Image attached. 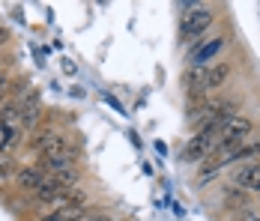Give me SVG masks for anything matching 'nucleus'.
Instances as JSON below:
<instances>
[{"instance_id":"obj_13","label":"nucleus","mask_w":260,"mask_h":221,"mask_svg":"<svg viewBox=\"0 0 260 221\" xmlns=\"http://www.w3.org/2000/svg\"><path fill=\"white\" fill-rule=\"evenodd\" d=\"M84 221H114V218H111L108 212H93V215H87Z\"/></svg>"},{"instance_id":"obj_6","label":"nucleus","mask_w":260,"mask_h":221,"mask_svg":"<svg viewBox=\"0 0 260 221\" xmlns=\"http://www.w3.org/2000/svg\"><path fill=\"white\" fill-rule=\"evenodd\" d=\"M18 102H21V123H24V132H27V129H33L36 117H39V102H42V96L36 90H27L24 99H18Z\"/></svg>"},{"instance_id":"obj_2","label":"nucleus","mask_w":260,"mask_h":221,"mask_svg":"<svg viewBox=\"0 0 260 221\" xmlns=\"http://www.w3.org/2000/svg\"><path fill=\"white\" fill-rule=\"evenodd\" d=\"M21 132H24V123H21V102H6L0 108V149L9 152L15 149V144L21 141Z\"/></svg>"},{"instance_id":"obj_15","label":"nucleus","mask_w":260,"mask_h":221,"mask_svg":"<svg viewBox=\"0 0 260 221\" xmlns=\"http://www.w3.org/2000/svg\"><path fill=\"white\" fill-rule=\"evenodd\" d=\"M6 42H9V30L0 24V45H6Z\"/></svg>"},{"instance_id":"obj_1","label":"nucleus","mask_w":260,"mask_h":221,"mask_svg":"<svg viewBox=\"0 0 260 221\" xmlns=\"http://www.w3.org/2000/svg\"><path fill=\"white\" fill-rule=\"evenodd\" d=\"M251 129L254 125L248 123L245 117H234L231 123L221 129V135H218V144H215V149H212V155H215V162L221 165V159H228L231 152H236L239 149V144L251 135Z\"/></svg>"},{"instance_id":"obj_16","label":"nucleus","mask_w":260,"mask_h":221,"mask_svg":"<svg viewBox=\"0 0 260 221\" xmlns=\"http://www.w3.org/2000/svg\"><path fill=\"white\" fill-rule=\"evenodd\" d=\"M3 84H9V78H6V72H3V69H0V87H3Z\"/></svg>"},{"instance_id":"obj_9","label":"nucleus","mask_w":260,"mask_h":221,"mask_svg":"<svg viewBox=\"0 0 260 221\" xmlns=\"http://www.w3.org/2000/svg\"><path fill=\"white\" fill-rule=\"evenodd\" d=\"M45 179H48V173L39 171V168H21V171L15 173V182L21 188H30V192H36L39 185H45Z\"/></svg>"},{"instance_id":"obj_10","label":"nucleus","mask_w":260,"mask_h":221,"mask_svg":"<svg viewBox=\"0 0 260 221\" xmlns=\"http://www.w3.org/2000/svg\"><path fill=\"white\" fill-rule=\"evenodd\" d=\"M228 78H231V66H228V63H215V66H209L207 69V90L221 87Z\"/></svg>"},{"instance_id":"obj_3","label":"nucleus","mask_w":260,"mask_h":221,"mask_svg":"<svg viewBox=\"0 0 260 221\" xmlns=\"http://www.w3.org/2000/svg\"><path fill=\"white\" fill-rule=\"evenodd\" d=\"M218 135H221V129H201V132L185 144L182 159H185V162H201V159L212 155V149L218 144Z\"/></svg>"},{"instance_id":"obj_4","label":"nucleus","mask_w":260,"mask_h":221,"mask_svg":"<svg viewBox=\"0 0 260 221\" xmlns=\"http://www.w3.org/2000/svg\"><path fill=\"white\" fill-rule=\"evenodd\" d=\"M209 24H212V9L209 6H188L185 15H182V36L198 39Z\"/></svg>"},{"instance_id":"obj_17","label":"nucleus","mask_w":260,"mask_h":221,"mask_svg":"<svg viewBox=\"0 0 260 221\" xmlns=\"http://www.w3.org/2000/svg\"><path fill=\"white\" fill-rule=\"evenodd\" d=\"M254 221H260V218H254Z\"/></svg>"},{"instance_id":"obj_8","label":"nucleus","mask_w":260,"mask_h":221,"mask_svg":"<svg viewBox=\"0 0 260 221\" xmlns=\"http://www.w3.org/2000/svg\"><path fill=\"white\" fill-rule=\"evenodd\" d=\"M234 182L239 188H251V192H260V165H245L234 173Z\"/></svg>"},{"instance_id":"obj_12","label":"nucleus","mask_w":260,"mask_h":221,"mask_svg":"<svg viewBox=\"0 0 260 221\" xmlns=\"http://www.w3.org/2000/svg\"><path fill=\"white\" fill-rule=\"evenodd\" d=\"M224 200H228V206H242V203H245V200H242V195H239V192H234V188H228Z\"/></svg>"},{"instance_id":"obj_14","label":"nucleus","mask_w":260,"mask_h":221,"mask_svg":"<svg viewBox=\"0 0 260 221\" xmlns=\"http://www.w3.org/2000/svg\"><path fill=\"white\" fill-rule=\"evenodd\" d=\"M9 171H12V165H9V159H3V162H0V179L9 176Z\"/></svg>"},{"instance_id":"obj_7","label":"nucleus","mask_w":260,"mask_h":221,"mask_svg":"<svg viewBox=\"0 0 260 221\" xmlns=\"http://www.w3.org/2000/svg\"><path fill=\"white\" fill-rule=\"evenodd\" d=\"M84 218H87L84 203H66V206H57L51 215H45L42 221H84Z\"/></svg>"},{"instance_id":"obj_5","label":"nucleus","mask_w":260,"mask_h":221,"mask_svg":"<svg viewBox=\"0 0 260 221\" xmlns=\"http://www.w3.org/2000/svg\"><path fill=\"white\" fill-rule=\"evenodd\" d=\"M221 48H224V36H212L209 42H204L201 48L191 51V63H194V66H201V69H207V63H209V60H215Z\"/></svg>"},{"instance_id":"obj_11","label":"nucleus","mask_w":260,"mask_h":221,"mask_svg":"<svg viewBox=\"0 0 260 221\" xmlns=\"http://www.w3.org/2000/svg\"><path fill=\"white\" fill-rule=\"evenodd\" d=\"M51 182L60 188V192H72V188L78 185V171L66 168V171H60V173H51Z\"/></svg>"}]
</instances>
